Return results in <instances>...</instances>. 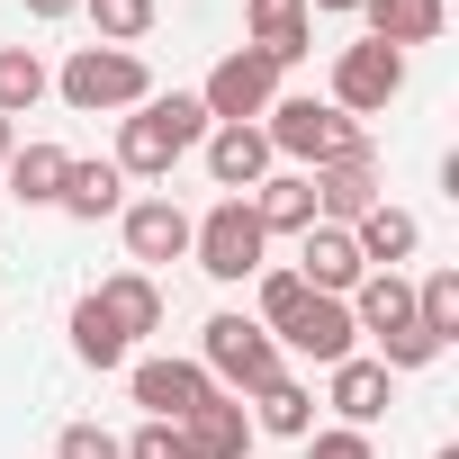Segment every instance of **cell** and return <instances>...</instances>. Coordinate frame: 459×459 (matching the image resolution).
Returning <instances> with one entry per match:
<instances>
[{
    "label": "cell",
    "mask_w": 459,
    "mask_h": 459,
    "mask_svg": "<svg viewBox=\"0 0 459 459\" xmlns=\"http://www.w3.org/2000/svg\"><path fill=\"white\" fill-rule=\"evenodd\" d=\"M207 144V108H198V91H153L144 108H126L117 117V171L126 180H171V162L180 153H198Z\"/></svg>",
    "instance_id": "obj_1"
},
{
    "label": "cell",
    "mask_w": 459,
    "mask_h": 459,
    "mask_svg": "<svg viewBox=\"0 0 459 459\" xmlns=\"http://www.w3.org/2000/svg\"><path fill=\"white\" fill-rule=\"evenodd\" d=\"M244 28H253V55L271 73L307 64L316 55V19H307V0H244Z\"/></svg>",
    "instance_id": "obj_14"
},
{
    "label": "cell",
    "mask_w": 459,
    "mask_h": 459,
    "mask_svg": "<svg viewBox=\"0 0 459 459\" xmlns=\"http://www.w3.org/2000/svg\"><path fill=\"white\" fill-rule=\"evenodd\" d=\"M198 369H207L225 396H253L262 378H280V342H271L244 307H225V316H207V333H198Z\"/></svg>",
    "instance_id": "obj_5"
},
{
    "label": "cell",
    "mask_w": 459,
    "mask_h": 459,
    "mask_svg": "<svg viewBox=\"0 0 459 459\" xmlns=\"http://www.w3.org/2000/svg\"><path fill=\"white\" fill-rule=\"evenodd\" d=\"M396 91H405V55H396V46H369V37H360V46L333 55V108H342V117H378Z\"/></svg>",
    "instance_id": "obj_8"
},
{
    "label": "cell",
    "mask_w": 459,
    "mask_h": 459,
    "mask_svg": "<svg viewBox=\"0 0 459 459\" xmlns=\"http://www.w3.org/2000/svg\"><path fill=\"white\" fill-rule=\"evenodd\" d=\"M253 432H280V441H307L316 432V396L280 369V378H262L253 387Z\"/></svg>",
    "instance_id": "obj_24"
},
{
    "label": "cell",
    "mask_w": 459,
    "mask_h": 459,
    "mask_svg": "<svg viewBox=\"0 0 459 459\" xmlns=\"http://www.w3.org/2000/svg\"><path fill=\"white\" fill-rule=\"evenodd\" d=\"M91 298H100V307H108V325H117V333H126V342H135V333H153V325H162V280H153V271H117V280H100V289H91Z\"/></svg>",
    "instance_id": "obj_21"
},
{
    "label": "cell",
    "mask_w": 459,
    "mask_h": 459,
    "mask_svg": "<svg viewBox=\"0 0 459 459\" xmlns=\"http://www.w3.org/2000/svg\"><path fill=\"white\" fill-rule=\"evenodd\" d=\"M414 325H423L441 351L459 342V271H423V280H414Z\"/></svg>",
    "instance_id": "obj_27"
},
{
    "label": "cell",
    "mask_w": 459,
    "mask_h": 459,
    "mask_svg": "<svg viewBox=\"0 0 459 459\" xmlns=\"http://www.w3.org/2000/svg\"><path fill=\"white\" fill-rule=\"evenodd\" d=\"M55 207H64L73 225H100V216H117V207H126V171H117V162H73Z\"/></svg>",
    "instance_id": "obj_20"
},
{
    "label": "cell",
    "mask_w": 459,
    "mask_h": 459,
    "mask_svg": "<svg viewBox=\"0 0 459 459\" xmlns=\"http://www.w3.org/2000/svg\"><path fill=\"white\" fill-rule=\"evenodd\" d=\"M342 235L360 244V262H369V271H396V262H414V244H423V225H414L405 207H387V198H378V207H369L360 225H342Z\"/></svg>",
    "instance_id": "obj_19"
},
{
    "label": "cell",
    "mask_w": 459,
    "mask_h": 459,
    "mask_svg": "<svg viewBox=\"0 0 459 459\" xmlns=\"http://www.w3.org/2000/svg\"><path fill=\"white\" fill-rule=\"evenodd\" d=\"M126 351H135V342L108 325V307L82 298V307H73V360H82V369H126Z\"/></svg>",
    "instance_id": "obj_25"
},
{
    "label": "cell",
    "mask_w": 459,
    "mask_h": 459,
    "mask_svg": "<svg viewBox=\"0 0 459 459\" xmlns=\"http://www.w3.org/2000/svg\"><path fill=\"white\" fill-rule=\"evenodd\" d=\"M271 100H280V73H271L253 46L216 55V73L198 82V108H207V126H262V117H271Z\"/></svg>",
    "instance_id": "obj_7"
},
{
    "label": "cell",
    "mask_w": 459,
    "mask_h": 459,
    "mask_svg": "<svg viewBox=\"0 0 459 459\" xmlns=\"http://www.w3.org/2000/svg\"><path fill=\"white\" fill-rule=\"evenodd\" d=\"M307 459H378V441L351 423H325V432H307Z\"/></svg>",
    "instance_id": "obj_30"
},
{
    "label": "cell",
    "mask_w": 459,
    "mask_h": 459,
    "mask_svg": "<svg viewBox=\"0 0 459 459\" xmlns=\"http://www.w3.org/2000/svg\"><path fill=\"white\" fill-rule=\"evenodd\" d=\"M55 91H64L73 117H126V108L153 100V73H144V55H126V46H73L64 73H55Z\"/></svg>",
    "instance_id": "obj_3"
},
{
    "label": "cell",
    "mask_w": 459,
    "mask_h": 459,
    "mask_svg": "<svg viewBox=\"0 0 459 459\" xmlns=\"http://www.w3.org/2000/svg\"><path fill=\"white\" fill-rule=\"evenodd\" d=\"M46 91H55V73L37 46H0V117H28Z\"/></svg>",
    "instance_id": "obj_26"
},
{
    "label": "cell",
    "mask_w": 459,
    "mask_h": 459,
    "mask_svg": "<svg viewBox=\"0 0 459 459\" xmlns=\"http://www.w3.org/2000/svg\"><path fill=\"white\" fill-rule=\"evenodd\" d=\"M387 387H396V369H378V360H360V351L325 369V405H333L351 432H369V423L387 414Z\"/></svg>",
    "instance_id": "obj_17"
},
{
    "label": "cell",
    "mask_w": 459,
    "mask_h": 459,
    "mask_svg": "<svg viewBox=\"0 0 459 459\" xmlns=\"http://www.w3.org/2000/svg\"><path fill=\"white\" fill-rule=\"evenodd\" d=\"M316 180V225H360L387 189H378V153H351V162H325V171H307Z\"/></svg>",
    "instance_id": "obj_15"
},
{
    "label": "cell",
    "mask_w": 459,
    "mask_h": 459,
    "mask_svg": "<svg viewBox=\"0 0 459 459\" xmlns=\"http://www.w3.org/2000/svg\"><path fill=\"white\" fill-rule=\"evenodd\" d=\"M55 459H126V450H117V432H100V423H64V432H55Z\"/></svg>",
    "instance_id": "obj_29"
},
{
    "label": "cell",
    "mask_w": 459,
    "mask_h": 459,
    "mask_svg": "<svg viewBox=\"0 0 459 459\" xmlns=\"http://www.w3.org/2000/svg\"><path fill=\"white\" fill-rule=\"evenodd\" d=\"M262 135H271V153H289V162H307V171H325V162H351V153H369L360 117H342L333 100H271Z\"/></svg>",
    "instance_id": "obj_4"
},
{
    "label": "cell",
    "mask_w": 459,
    "mask_h": 459,
    "mask_svg": "<svg viewBox=\"0 0 459 459\" xmlns=\"http://www.w3.org/2000/svg\"><path fill=\"white\" fill-rule=\"evenodd\" d=\"M28 19H46V28L55 19H82V0H28Z\"/></svg>",
    "instance_id": "obj_32"
},
{
    "label": "cell",
    "mask_w": 459,
    "mask_h": 459,
    "mask_svg": "<svg viewBox=\"0 0 459 459\" xmlns=\"http://www.w3.org/2000/svg\"><path fill=\"white\" fill-rule=\"evenodd\" d=\"M117 225H126V262L135 271H162V262L189 253V207L180 198H126Z\"/></svg>",
    "instance_id": "obj_10"
},
{
    "label": "cell",
    "mask_w": 459,
    "mask_h": 459,
    "mask_svg": "<svg viewBox=\"0 0 459 459\" xmlns=\"http://www.w3.org/2000/svg\"><path fill=\"white\" fill-rule=\"evenodd\" d=\"M432 459H459V441H441V450H432Z\"/></svg>",
    "instance_id": "obj_35"
},
{
    "label": "cell",
    "mask_w": 459,
    "mask_h": 459,
    "mask_svg": "<svg viewBox=\"0 0 459 459\" xmlns=\"http://www.w3.org/2000/svg\"><path fill=\"white\" fill-rule=\"evenodd\" d=\"M342 307H351V325L378 342V369H432V360H441V342L414 325V280H405V271H369Z\"/></svg>",
    "instance_id": "obj_2"
},
{
    "label": "cell",
    "mask_w": 459,
    "mask_h": 459,
    "mask_svg": "<svg viewBox=\"0 0 459 459\" xmlns=\"http://www.w3.org/2000/svg\"><path fill=\"white\" fill-rule=\"evenodd\" d=\"M64 171H73V153H64V144H19L0 180H10V198H19V207H55V198H64Z\"/></svg>",
    "instance_id": "obj_23"
},
{
    "label": "cell",
    "mask_w": 459,
    "mask_h": 459,
    "mask_svg": "<svg viewBox=\"0 0 459 459\" xmlns=\"http://www.w3.org/2000/svg\"><path fill=\"white\" fill-rule=\"evenodd\" d=\"M117 450H126V459H180V423H153V414H144Z\"/></svg>",
    "instance_id": "obj_31"
},
{
    "label": "cell",
    "mask_w": 459,
    "mask_h": 459,
    "mask_svg": "<svg viewBox=\"0 0 459 459\" xmlns=\"http://www.w3.org/2000/svg\"><path fill=\"white\" fill-rule=\"evenodd\" d=\"M82 19L100 28V46H126L135 55V37L162 19V0H82Z\"/></svg>",
    "instance_id": "obj_28"
},
{
    "label": "cell",
    "mask_w": 459,
    "mask_h": 459,
    "mask_svg": "<svg viewBox=\"0 0 459 459\" xmlns=\"http://www.w3.org/2000/svg\"><path fill=\"white\" fill-rule=\"evenodd\" d=\"M10 153H19V126H10V117H0V171H10Z\"/></svg>",
    "instance_id": "obj_33"
},
{
    "label": "cell",
    "mask_w": 459,
    "mask_h": 459,
    "mask_svg": "<svg viewBox=\"0 0 459 459\" xmlns=\"http://www.w3.org/2000/svg\"><path fill=\"white\" fill-rule=\"evenodd\" d=\"M198 153H207V180H216L225 198H253V189L271 180V162H280L262 126H207V144H198Z\"/></svg>",
    "instance_id": "obj_12"
},
{
    "label": "cell",
    "mask_w": 459,
    "mask_h": 459,
    "mask_svg": "<svg viewBox=\"0 0 459 459\" xmlns=\"http://www.w3.org/2000/svg\"><path fill=\"white\" fill-rule=\"evenodd\" d=\"M126 387H135V405H144L153 423H189V414L216 396V378H207L198 360H135Z\"/></svg>",
    "instance_id": "obj_11"
},
{
    "label": "cell",
    "mask_w": 459,
    "mask_h": 459,
    "mask_svg": "<svg viewBox=\"0 0 459 459\" xmlns=\"http://www.w3.org/2000/svg\"><path fill=\"white\" fill-rule=\"evenodd\" d=\"M316 298H351L360 280H369V262H360V244L342 235V225H307V235H298V262H289Z\"/></svg>",
    "instance_id": "obj_13"
},
{
    "label": "cell",
    "mask_w": 459,
    "mask_h": 459,
    "mask_svg": "<svg viewBox=\"0 0 459 459\" xmlns=\"http://www.w3.org/2000/svg\"><path fill=\"white\" fill-rule=\"evenodd\" d=\"M316 10H333V19H342V10H360V0H307V19H316Z\"/></svg>",
    "instance_id": "obj_34"
},
{
    "label": "cell",
    "mask_w": 459,
    "mask_h": 459,
    "mask_svg": "<svg viewBox=\"0 0 459 459\" xmlns=\"http://www.w3.org/2000/svg\"><path fill=\"white\" fill-rule=\"evenodd\" d=\"M253 216H262V235H307L316 225V180L307 171H271L253 189Z\"/></svg>",
    "instance_id": "obj_22"
},
{
    "label": "cell",
    "mask_w": 459,
    "mask_h": 459,
    "mask_svg": "<svg viewBox=\"0 0 459 459\" xmlns=\"http://www.w3.org/2000/svg\"><path fill=\"white\" fill-rule=\"evenodd\" d=\"M180 459H253V414H244V396H207L189 423H180Z\"/></svg>",
    "instance_id": "obj_16"
},
{
    "label": "cell",
    "mask_w": 459,
    "mask_h": 459,
    "mask_svg": "<svg viewBox=\"0 0 459 459\" xmlns=\"http://www.w3.org/2000/svg\"><path fill=\"white\" fill-rule=\"evenodd\" d=\"M189 253H198V271H207V280H225V289L253 280V271H262V253H271L253 198H216L207 216H189Z\"/></svg>",
    "instance_id": "obj_6"
},
{
    "label": "cell",
    "mask_w": 459,
    "mask_h": 459,
    "mask_svg": "<svg viewBox=\"0 0 459 459\" xmlns=\"http://www.w3.org/2000/svg\"><path fill=\"white\" fill-rule=\"evenodd\" d=\"M271 342H280V351H298V360H316V369H333V360H351V351H360V325H351V307H342V298H307Z\"/></svg>",
    "instance_id": "obj_9"
},
{
    "label": "cell",
    "mask_w": 459,
    "mask_h": 459,
    "mask_svg": "<svg viewBox=\"0 0 459 459\" xmlns=\"http://www.w3.org/2000/svg\"><path fill=\"white\" fill-rule=\"evenodd\" d=\"M360 19H369V46H432L450 28V0H360Z\"/></svg>",
    "instance_id": "obj_18"
}]
</instances>
